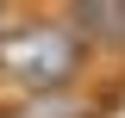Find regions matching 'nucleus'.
Masks as SVG:
<instances>
[{
	"label": "nucleus",
	"instance_id": "obj_4",
	"mask_svg": "<svg viewBox=\"0 0 125 118\" xmlns=\"http://www.w3.org/2000/svg\"><path fill=\"white\" fill-rule=\"evenodd\" d=\"M19 19H25V6H0V37H6V31H13Z\"/></svg>",
	"mask_w": 125,
	"mask_h": 118
},
{
	"label": "nucleus",
	"instance_id": "obj_2",
	"mask_svg": "<svg viewBox=\"0 0 125 118\" xmlns=\"http://www.w3.org/2000/svg\"><path fill=\"white\" fill-rule=\"evenodd\" d=\"M0 118H100V100L81 87H50V93H6Z\"/></svg>",
	"mask_w": 125,
	"mask_h": 118
},
{
	"label": "nucleus",
	"instance_id": "obj_1",
	"mask_svg": "<svg viewBox=\"0 0 125 118\" xmlns=\"http://www.w3.org/2000/svg\"><path fill=\"white\" fill-rule=\"evenodd\" d=\"M88 68V44L62 13H25L6 37H0V87L6 93H50L75 87V75Z\"/></svg>",
	"mask_w": 125,
	"mask_h": 118
},
{
	"label": "nucleus",
	"instance_id": "obj_3",
	"mask_svg": "<svg viewBox=\"0 0 125 118\" xmlns=\"http://www.w3.org/2000/svg\"><path fill=\"white\" fill-rule=\"evenodd\" d=\"M69 25H75V37L94 50H113V56H125V6H69Z\"/></svg>",
	"mask_w": 125,
	"mask_h": 118
}]
</instances>
